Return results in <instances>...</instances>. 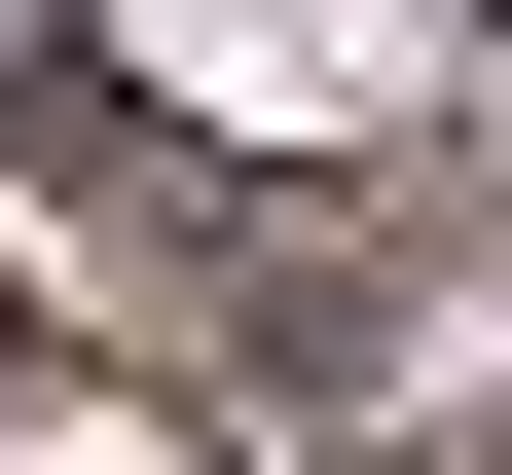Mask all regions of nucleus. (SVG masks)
<instances>
[{"label": "nucleus", "mask_w": 512, "mask_h": 475, "mask_svg": "<svg viewBox=\"0 0 512 475\" xmlns=\"http://www.w3.org/2000/svg\"><path fill=\"white\" fill-rule=\"evenodd\" d=\"M110 37H147L183 110H256V147H366V110H403V0H110Z\"/></svg>", "instance_id": "nucleus-1"}]
</instances>
